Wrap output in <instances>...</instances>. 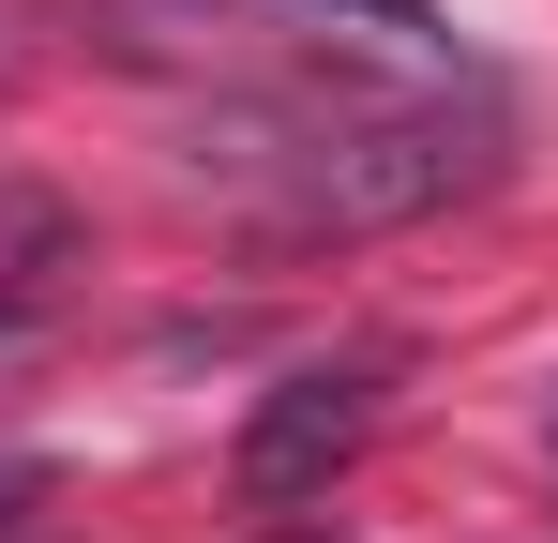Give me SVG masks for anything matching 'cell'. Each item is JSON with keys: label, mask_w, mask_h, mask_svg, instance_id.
Masks as SVG:
<instances>
[{"label": "cell", "mask_w": 558, "mask_h": 543, "mask_svg": "<svg viewBox=\"0 0 558 543\" xmlns=\"http://www.w3.org/2000/svg\"><path fill=\"white\" fill-rule=\"evenodd\" d=\"M0 61H15V46H0Z\"/></svg>", "instance_id": "obj_6"}, {"label": "cell", "mask_w": 558, "mask_h": 543, "mask_svg": "<svg viewBox=\"0 0 558 543\" xmlns=\"http://www.w3.org/2000/svg\"><path fill=\"white\" fill-rule=\"evenodd\" d=\"M31 514H46V452H0V543L31 529Z\"/></svg>", "instance_id": "obj_3"}, {"label": "cell", "mask_w": 558, "mask_h": 543, "mask_svg": "<svg viewBox=\"0 0 558 543\" xmlns=\"http://www.w3.org/2000/svg\"><path fill=\"white\" fill-rule=\"evenodd\" d=\"M15 333H31V302H0V348H15Z\"/></svg>", "instance_id": "obj_4"}, {"label": "cell", "mask_w": 558, "mask_h": 543, "mask_svg": "<svg viewBox=\"0 0 558 543\" xmlns=\"http://www.w3.org/2000/svg\"><path fill=\"white\" fill-rule=\"evenodd\" d=\"M377 362H302V377H272L257 408H242V452H227V483L257 498V514H302V498H332V468L377 438Z\"/></svg>", "instance_id": "obj_2"}, {"label": "cell", "mask_w": 558, "mask_h": 543, "mask_svg": "<svg viewBox=\"0 0 558 543\" xmlns=\"http://www.w3.org/2000/svg\"><path fill=\"white\" fill-rule=\"evenodd\" d=\"M377 15H408V0H377Z\"/></svg>", "instance_id": "obj_5"}, {"label": "cell", "mask_w": 558, "mask_h": 543, "mask_svg": "<svg viewBox=\"0 0 558 543\" xmlns=\"http://www.w3.org/2000/svg\"><path fill=\"white\" fill-rule=\"evenodd\" d=\"M498 167V136L468 106H377V121H317L272 181V242H377V227H423L453 212L468 181Z\"/></svg>", "instance_id": "obj_1"}]
</instances>
